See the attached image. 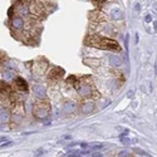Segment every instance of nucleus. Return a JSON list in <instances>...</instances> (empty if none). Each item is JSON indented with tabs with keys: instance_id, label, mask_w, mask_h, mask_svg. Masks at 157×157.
<instances>
[{
	"instance_id": "12",
	"label": "nucleus",
	"mask_w": 157,
	"mask_h": 157,
	"mask_svg": "<svg viewBox=\"0 0 157 157\" xmlns=\"http://www.w3.org/2000/svg\"><path fill=\"white\" fill-rule=\"evenodd\" d=\"M109 64L112 65V67H121L122 65V59L118 57V56H109Z\"/></svg>"
},
{
	"instance_id": "11",
	"label": "nucleus",
	"mask_w": 157,
	"mask_h": 157,
	"mask_svg": "<svg viewBox=\"0 0 157 157\" xmlns=\"http://www.w3.org/2000/svg\"><path fill=\"white\" fill-rule=\"evenodd\" d=\"M109 14H111V18L114 19V20H121L123 18V13L120 8H113L111 11H109Z\"/></svg>"
},
{
	"instance_id": "22",
	"label": "nucleus",
	"mask_w": 157,
	"mask_h": 157,
	"mask_svg": "<svg viewBox=\"0 0 157 157\" xmlns=\"http://www.w3.org/2000/svg\"><path fill=\"white\" fill-rule=\"evenodd\" d=\"M92 156H96V157H99V156H102V155H101L99 152H94V153H93Z\"/></svg>"
},
{
	"instance_id": "18",
	"label": "nucleus",
	"mask_w": 157,
	"mask_h": 157,
	"mask_svg": "<svg viewBox=\"0 0 157 157\" xmlns=\"http://www.w3.org/2000/svg\"><path fill=\"white\" fill-rule=\"evenodd\" d=\"M135 152L141 153V156H147V153H146V152H143V151H141V150H138V148H136V150H135Z\"/></svg>"
},
{
	"instance_id": "14",
	"label": "nucleus",
	"mask_w": 157,
	"mask_h": 157,
	"mask_svg": "<svg viewBox=\"0 0 157 157\" xmlns=\"http://www.w3.org/2000/svg\"><path fill=\"white\" fill-rule=\"evenodd\" d=\"M9 118H10L9 111H8V109H0V122H2V123L8 122Z\"/></svg>"
},
{
	"instance_id": "5",
	"label": "nucleus",
	"mask_w": 157,
	"mask_h": 157,
	"mask_svg": "<svg viewBox=\"0 0 157 157\" xmlns=\"http://www.w3.org/2000/svg\"><path fill=\"white\" fill-rule=\"evenodd\" d=\"M33 13L35 15H40L44 13V5L43 4H39V3H33L30 6H29V13Z\"/></svg>"
},
{
	"instance_id": "1",
	"label": "nucleus",
	"mask_w": 157,
	"mask_h": 157,
	"mask_svg": "<svg viewBox=\"0 0 157 157\" xmlns=\"http://www.w3.org/2000/svg\"><path fill=\"white\" fill-rule=\"evenodd\" d=\"M84 44L96 47L99 49H106V50H121L120 44L113 39H109L107 36H101L98 34H89L84 39Z\"/></svg>"
},
{
	"instance_id": "9",
	"label": "nucleus",
	"mask_w": 157,
	"mask_h": 157,
	"mask_svg": "<svg viewBox=\"0 0 157 157\" xmlns=\"http://www.w3.org/2000/svg\"><path fill=\"white\" fill-rule=\"evenodd\" d=\"M48 111H49V108H45L44 109L43 106H39V107L35 108L34 114H35L36 118H45V117L48 116Z\"/></svg>"
},
{
	"instance_id": "21",
	"label": "nucleus",
	"mask_w": 157,
	"mask_h": 157,
	"mask_svg": "<svg viewBox=\"0 0 157 157\" xmlns=\"http://www.w3.org/2000/svg\"><path fill=\"white\" fill-rule=\"evenodd\" d=\"M10 145H13V143H11V142H8V143H5V145H3L2 147H8V146H10Z\"/></svg>"
},
{
	"instance_id": "10",
	"label": "nucleus",
	"mask_w": 157,
	"mask_h": 157,
	"mask_svg": "<svg viewBox=\"0 0 157 157\" xmlns=\"http://www.w3.org/2000/svg\"><path fill=\"white\" fill-rule=\"evenodd\" d=\"M94 103L93 102H84L83 104H82V112L84 113V114H89V113H92L93 111H94Z\"/></svg>"
},
{
	"instance_id": "19",
	"label": "nucleus",
	"mask_w": 157,
	"mask_h": 157,
	"mask_svg": "<svg viewBox=\"0 0 157 157\" xmlns=\"http://www.w3.org/2000/svg\"><path fill=\"white\" fill-rule=\"evenodd\" d=\"M128 38H129V35L126 34V42H124V47H126V49H128Z\"/></svg>"
},
{
	"instance_id": "20",
	"label": "nucleus",
	"mask_w": 157,
	"mask_h": 157,
	"mask_svg": "<svg viewBox=\"0 0 157 157\" xmlns=\"http://www.w3.org/2000/svg\"><path fill=\"white\" fill-rule=\"evenodd\" d=\"M127 97H128V98H132V97H133V90H129L128 94H127Z\"/></svg>"
},
{
	"instance_id": "15",
	"label": "nucleus",
	"mask_w": 157,
	"mask_h": 157,
	"mask_svg": "<svg viewBox=\"0 0 157 157\" xmlns=\"http://www.w3.org/2000/svg\"><path fill=\"white\" fill-rule=\"evenodd\" d=\"M11 78H13V75H11L10 72H5V73H4V79L9 81V79H11Z\"/></svg>"
},
{
	"instance_id": "16",
	"label": "nucleus",
	"mask_w": 157,
	"mask_h": 157,
	"mask_svg": "<svg viewBox=\"0 0 157 157\" xmlns=\"http://www.w3.org/2000/svg\"><path fill=\"white\" fill-rule=\"evenodd\" d=\"M118 156H129V151H127V150L121 151V152L118 153Z\"/></svg>"
},
{
	"instance_id": "13",
	"label": "nucleus",
	"mask_w": 157,
	"mask_h": 157,
	"mask_svg": "<svg viewBox=\"0 0 157 157\" xmlns=\"http://www.w3.org/2000/svg\"><path fill=\"white\" fill-rule=\"evenodd\" d=\"M15 86L19 89H21V90H27L28 89V84H27V82L23 79V78H17V79H15Z\"/></svg>"
},
{
	"instance_id": "7",
	"label": "nucleus",
	"mask_w": 157,
	"mask_h": 157,
	"mask_svg": "<svg viewBox=\"0 0 157 157\" xmlns=\"http://www.w3.org/2000/svg\"><path fill=\"white\" fill-rule=\"evenodd\" d=\"M75 108H77L75 103L74 102H71V101L64 102V104H63V112L67 113V114H72L75 111Z\"/></svg>"
},
{
	"instance_id": "6",
	"label": "nucleus",
	"mask_w": 157,
	"mask_h": 157,
	"mask_svg": "<svg viewBox=\"0 0 157 157\" xmlns=\"http://www.w3.org/2000/svg\"><path fill=\"white\" fill-rule=\"evenodd\" d=\"M64 74H65V72L60 67H56L53 71L49 73V78H50V79H56L57 81V79H60Z\"/></svg>"
},
{
	"instance_id": "3",
	"label": "nucleus",
	"mask_w": 157,
	"mask_h": 157,
	"mask_svg": "<svg viewBox=\"0 0 157 157\" xmlns=\"http://www.w3.org/2000/svg\"><path fill=\"white\" fill-rule=\"evenodd\" d=\"M10 24H11V28H13V29L20 30V29H23V27H24L25 23H24V19H23L21 17H14V18H11Z\"/></svg>"
},
{
	"instance_id": "4",
	"label": "nucleus",
	"mask_w": 157,
	"mask_h": 157,
	"mask_svg": "<svg viewBox=\"0 0 157 157\" xmlns=\"http://www.w3.org/2000/svg\"><path fill=\"white\" fill-rule=\"evenodd\" d=\"M33 92H34V94H35V97L36 98H45V96H47V92H45V88L43 87V86H40V84H34L33 86Z\"/></svg>"
},
{
	"instance_id": "2",
	"label": "nucleus",
	"mask_w": 157,
	"mask_h": 157,
	"mask_svg": "<svg viewBox=\"0 0 157 157\" xmlns=\"http://www.w3.org/2000/svg\"><path fill=\"white\" fill-rule=\"evenodd\" d=\"M77 92L82 97H92L93 96V88L88 83H79L77 86Z\"/></svg>"
},
{
	"instance_id": "8",
	"label": "nucleus",
	"mask_w": 157,
	"mask_h": 157,
	"mask_svg": "<svg viewBox=\"0 0 157 157\" xmlns=\"http://www.w3.org/2000/svg\"><path fill=\"white\" fill-rule=\"evenodd\" d=\"M15 10H17L18 14H20V15H23V14L27 15V14H29V5L25 3V2H23V3L18 4L15 6Z\"/></svg>"
},
{
	"instance_id": "17",
	"label": "nucleus",
	"mask_w": 157,
	"mask_h": 157,
	"mask_svg": "<svg viewBox=\"0 0 157 157\" xmlns=\"http://www.w3.org/2000/svg\"><path fill=\"white\" fill-rule=\"evenodd\" d=\"M121 141H122V143H124L126 146H127V145H129V143H131V141H129L128 138H123V137H122V138H121Z\"/></svg>"
},
{
	"instance_id": "23",
	"label": "nucleus",
	"mask_w": 157,
	"mask_h": 157,
	"mask_svg": "<svg viewBox=\"0 0 157 157\" xmlns=\"http://www.w3.org/2000/svg\"><path fill=\"white\" fill-rule=\"evenodd\" d=\"M146 21H151V17H150V15L146 17Z\"/></svg>"
}]
</instances>
